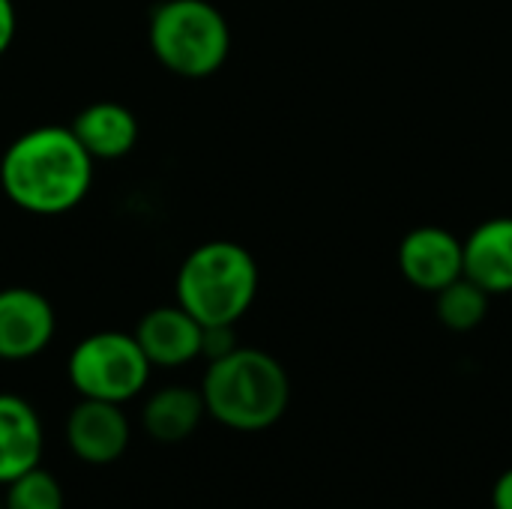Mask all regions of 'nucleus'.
Returning <instances> with one entry per match:
<instances>
[{
	"label": "nucleus",
	"instance_id": "nucleus-14",
	"mask_svg": "<svg viewBox=\"0 0 512 509\" xmlns=\"http://www.w3.org/2000/svg\"><path fill=\"white\" fill-rule=\"evenodd\" d=\"M489 300L492 297L477 282L462 276V279H456L453 285H447V288H441L435 294V315H438V321L447 330L471 333V330H477L486 321Z\"/></svg>",
	"mask_w": 512,
	"mask_h": 509
},
{
	"label": "nucleus",
	"instance_id": "nucleus-19",
	"mask_svg": "<svg viewBox=\"0 0 512 509\" xmlns=\"http://www.w3.org/2000/svg\"><path fill=\"white\" fill-rule=\"evenodd\" d=\"M0 509H6V507H3V501H0Z\"/></svg>",
	"mask_w": 512,
	"mask_h": 509
},
{
	"label": "nucleus",
	"instance_id": "nucleus-9",
	"mask_svg": "<svg viewBox=\"0 0 512 509\" xmlns=\"http://www.w3.org/2000/svg\"><path fill=\"white\" fill-rule=\"evenodd\" d=\"M135 339H138L141 351L147 354L150 366L180 369L201 357L204 324L195 321L180 303L156 306L147 315H141V321L135 327Z\"/></svg>",
	"mask_w": 512,
	"mask_h": 509
},
{
	"label": "nucleus",
	"instance_id": "nucleus-8",
	"mask_svg": "<svg viewBox=\"0 0 512 509\" xmlns=\"http://www.w3.org/2000/svg\"><path fill=\"white\" fill-rule=\"evenodd\" d=\"M66 444L87 465H108L129 447V420L120 405L81 399L66 417Z\"/></svg>",
	"mask_w": 512,
	"mask_h": 509
},
{
	"label": "nucleus",
	"instance_id": "nucleus-1",
	"mask_svg": "<svg viewBox=\"0 0 512 509\" xmlns=\"http://www.w3.org/2000/svg\"><path fill=\"white\" fill-rule=\"evenodd\" d=\"M93 165L96 159L69 126L45 123L21 132L3 150L0 189L30 216H60L90 195Z\"/></svg>",
	"mask_w": 512,
	"mask_h": 509
},
{
	"label": "nucleus",
	"instance_id": "nucleus-3",
	"mask_svg": "<svg viewBox=\"0 0 512 509\" xmlns=\"http://www.w3.org/2000/svg\"><path fill=\"white\" fill-rule=\"evenodd\" d=\"M261 273L252 252L234 240H207L195 246L174 279L177 303L204 327L234 324L252 309Z\"/></svg>",
	"mask_w": 512,
	"mask_h": 509
},
{
	"label": "nucleus",
	"instance_id": "nucleus-11",
	"mask_svg": "<svg viewBox=\"0 0 512 509\" xmlns=\"http://www.w3.org/2000/svg\"><path fill=\"white\" fill-rule=\"evenodd\" d=\"M42 447L45 435L36 408L15 393H0V486L39 468Z\"/></svg>",
	"mask_w": 512,
	"mask_h": 509
},
{
	"label": "nucleus",
	"instance_id": "nucleus-13",
	"mask_svg": "<svg viewBox=\"0 0 512 509\" xmlns=\"http://www.w3.org/2000/svg\"><path fill=\"white\" fill-rule=\"evenodd\" d=\"M204 417H207V405H204L201 390L180 387V384L156 390L144 402V411H141L144 432L159 444L186 441L201 426Z\"/></svg>",
	"mask_w": 512,
	"mask_h": 509
},
{
	"label": "nucleus",
	"instance_id": "nucleus-17",
	"mask_svg": "<svg viewBox=\"0 0 512 509\" xmlns=\"http://www.w3.org/2000/svg\"><path fill=\"white\" fill-rule=\"evenodd\" d=\"M15 30H18V12L12 0H0V57L9 51V45L15 42Z\"/></svg>",
	"mask_w": 512,
	"mask_h": 509
},
{
	"label": "nucleus",
	"instance_id": "nucleus-12",
	"mask_svg": "<svg viewBox=\"0 0 512 509\" xmlns=\"http://www.w3.org/2000/svg\"><path fill=\"white\" fill-rule=\"evenodd\" d=\"M465 276L489 297L512 294V216L486 219L468 234Z\"/></svg>",
	"mask_w": 512,
	"mask_h": 509
},
{
	"label": "nucleus",
	"instance_id": "nucleus-16",
	"mask_svg": "<svg viewBox=\"0 0 512 509\" xmlns=\"http://www.w3.org/2000/svg\"><path fill=\"white\" fill-rule=\"evenodd\" d=\"M237 333H234V324H213V327H204V339H201V357H207V363L219 360V357H228L231 351H237Z\"/></svg>",
	"mask_w": 512,
	"mask_h": 509
},
{
	"label": "nucleus",
	"instance_id": "nucleus-4",
	"mask_svg": "<svg viewBox=\"0 0 512 509\" xmlns=\"http://www.w3.org/2000/svg\"><path fill=\"white\" fill-rule=\"evenodd\" d=\"M147 42L171 75L201 81L225 66L231 54V27L210 0H162L150 12Z\"/></svg>",
	"mask_w": 512,
	"mask_h": 509
},
{
	"label": "nucleus",
	"instance_id": "nucleus-5",
	"mask_svg": "<svg viewBox=\"0 0 512 509\" xmlns=\"http://www.w3.org/2000/svg\"><path fill=\"white\" fill-rule=\"evenodd\" d=\"M150 360L135 333L99 330L84 336L66 363L69 384L81 399H102L123 405L135 399L150 381Z\"/></svg>",
	"mask_w": 512,
	"mask_h": 509
},
{
	"label": "nucleus",
	"instance_id": "nucleus-18",
	"mask_svg": "<svg viewBox=\"0 0 512 509\" xmlns=\"http://www.w3.org/2000/svg\"><path fill=\"white\" fill-rule=\"evenodd\" d=\"M492 509H512V468H507L492 489Z\"/></svg>",
	"mask_w": 512,
	"mask_h": 509
},
{
	"label": "nucleus",
	"instance_id": "nucleus-7",
	"mask_svg": "<svg viewBox=\"0 0 512 509\" xmlns=\"http://www.w3.org/2000/svg\"><path fill=\"white\" fill-rule=\"evenodd\" d=\"M399 270L417 291L438 294L465 276V240L441 225H420L399 243Z\"/></svg>",
	"mask_w": 512,
	"mask_h": 509
},
{
	"label": "nucleus",
	"instance_id": "nucleus-15",
	"mask_svg": "<svg viewBox=\"0 0 512 509\" xmlns=\"http://www.w3.org/2000/svg\"><path fill=\"white\" fill-rule=\"evenodd\" d=\"M6 509H63V489L60 483L45 471V468H33L27 474H21L18 480H12L6 486Z\"/></svg>",
	"mask_w": 512,
	"mask_h": 509
},
{
	"label": "nucleus",
	"instance_id": "nucleus-2",
	"mask_svg": "<svg viewBox=\"0 0 512 509\" xmlns=\"http://www.w3.org/2000/svg\"><path fill=\"white\" fill-rule=\"evenodd\" d=\"M201 396L207 414L234 432H264L276 426L291 402L285 366L261 348H237L207 363Z\"/></svg>",
	"mask_w": 512,
	"mask_h": 509
},
{
	"label": "nucleus",
	"instance_id": "nucleus-10",
	"mask_svg": "<svg viewBox=\"0 0 512 509\" xmlns=\"http://www.w3.org/2000/svg\"><path fill=\"white\" fill-rule=\"evenodd\" d=\"M69 129L96 162H114L129 156L141 135L138 117L114 99H99L84 105L69 123Z\"/></svg>",
	"mask_w": 512,
	"mask_h": 509
},
{
	"label": "nucleus",
	"instance_id": "nucleus-6",
	"mask_svg": "<svg viewBox=\"0 0 512 509\" xmlns=\"http://www.w3.org/2000/svg\"><path fill=\"white\" fill-rule=\"evenodd\" d=\"M57 333L51 300L24 285L0 291V360L24 363L39 357Z\"/></svg>",
	"mask_w": 512,
	"mask_h": 509
}]
</instances>
